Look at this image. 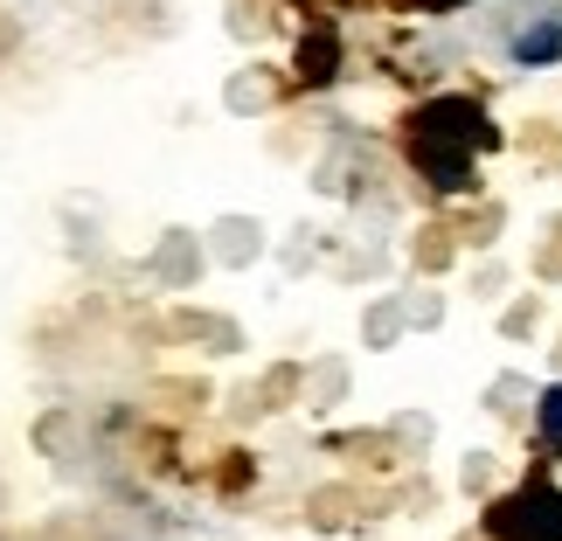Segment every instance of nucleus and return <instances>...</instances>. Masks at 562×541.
Listing matches in <instances>:
<instances>
[{
    "instance_id": "1",
    "label": "nucleus",
    "mask_w": 562,
    "mask_h": 541,
    "mask_svg": "<svg viewBox=\"0 0 562 541\" xmlns=\"http://www.w3.org/2000/svg\"><path fill=\"white\" fill-rule=\"evenodd\" d=\"M493 146H501V133H493L486 104L465 91L424 98L403 119V160L417 167L430 194H472L480 188V154H493Z\"/></svg>"
},
{
    "instance_id": "2",
    "label": "nucleus",
    "mask_w": 562,
    "mask_h": 541,
    "mask_svg": "<svg viewBox=\"0 0 562 541\" xmlns=\"http://www.w3.org/2000/svg\"><path fill=\"white\" fill-rule=\"evenodd\" d=\"M480 528H486V541H562V486L528 480V486L501 493L480 514Z\"/></svg>"
},
{
    "instance_id": "3",
    "label": "nucleus",
    "mask_w": 562,
    "mask_h": 541,
    "mask_svg": "<svg viewBox=\"0 0 562 541\" xmlns=\"http://www.w3.org/2000/svg\"><path fill=\"white\" fill-rule=\"evenodd\" d=\"M299 70H306V83H334V70H340V35L327 29V21H313L306 42H299Z\"/></svg>"
},
{
    "instance_id": "4",
    "label": "nucleus",
    "mask_w": 562,
    "mask_h": 541,
    "mask_svg": "<svg viewBox=\"0 0 562 541\" xmlns=\"http://www.w3.org/2000/svg\"><path fill=\"white\" fill-rule=\"evenodd\" d=\"M562 56V14H542L535 29L514 35V63H555Z\"/></svg>"
},
{
    "instance_id": "5",
    "label": "nucleus",
    "mask_w": 562,
    "mask_h": 541,
    "mask_svg": "<svg viewBox=\"0 0 562 541\" xmlns=\"http://www.w3.org/2000/svg\"><path fill=\"white\" fill-rule=\"evenodd\" d=\"M535 438H542V451H562V382L542 388V403H535Z\"/></svg>"
},
{
    "instance_id": "6",
    "label": "nucleus",
    "mask_w": 562,
    "mask_h": 541,
    "mask_svg": "<svg viewBox=\"0 0 562 541\" xmlns=\"http://www.w3.org/2000/svg\"><path fill=\"white\" fill-rule=\"evenodd\" d=\"M292 8H313V0H292Z\"/></svg>"
}]
</instances>
